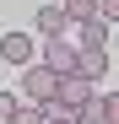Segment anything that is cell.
Returning <instances> with one entry per match:
<instances>
[{
    "mask_svg": "<svg viewBox=\"0 0 119 124\" xmlns=\"http://www.w3.org/2000/svg\"><path fill=\"white\" fill-rule=\"evenodd\" d=\"M76 59H81V49H70L65 38H49V49H43V65L54 76H76Z\"/></svg>",
    "mask_w": 119,
    "mask_h": 124,
    "instance_id": "1",
    "label": "cell"
},
{
    "mask_svg": "<svg viewBox=\"0 0 119 124\" xmlns=\"http://www.w3.org/2000/svg\"><path fill=\"white\" fill-rule=\"evenodd\" d=\"M22 86H27V97H33V102H49V97L60 92V76H54L49 65H33V70L22 76Z\"/></svg>",
    "mask_w": 119,
    "mask_h": 124,
    "instance_id": "2",
    "label": "cell"
},
{
    "mask_svg": "<svg viewBox=\"0 0 119 124\" xmlns=\"http://www.w3.org/2000/svg\"><path fill=\"white\" fill-rule=\"evenodd\" d=\"M54 97H60V102H70V108L81 113L97 92H92V81H87V76H60V92H54Z\"/></svg>",
    "mask_w": 119,
    "mask_h": 124,
    "instance_id": "3",
    "label": "cell"
},
{
    "mask_svg": "<svg viewBox=\"0 0 119 124\" xmlns=\"http://www.w3.org/2000/svg\"><path fill=\"white\" fill-rule=\"evenodd\" d=\"M33 22H38V32H43V38H60V32H65V22H70V16H65V6H43V11L33 16Z\"/></svg>",
    "mask_w": 119,
    "mask_h": 124,
    "instance_id": "4",
    "label": "cell"
},
{
    "mask_svg": "<svg viewBox=\"0 0 119 124\" xmlns=\"http://www.w3.org/2000/svg\"><path fill=\"white\" fill-rule=\"evenodd\" d=\"M103 70H108V43H103V49H81L76 76H87V81H92V76H103Z\"/></svg>",
    "mask_w": 119,
    "mask_h": 124,
    "instance_id": "5",
    "label": "cell"
},
{
    "mask_svg": "<svg viewBox=\"0 0 119 124\" xmlns=\"http://www.w3.org/2000/svg\"><path fill=\"white\" fill-rule=\"evenodd\" d=\"M0 54H6L11 65H22V59L33 54V38H27V32H6V38H0Z\"/></svg>",
    "mask_w": 119,
    "mask_h": 124,
    "instance_id": "6",
    "label": "cell"
},
{
    "mask_svg": "<svg viewBox=\"0 0 119 124\" xmlns=\"http://www.w3.org/2000/svg\"><path fill=\"white\" fill-rule=\"evenodd\" d=\"M103 38H108V22H103V16L81 22V49H103Z\"/></svg>",
    "mask_w": 119,
    "mask_h": 124,
    "instance_id": "7",
    "label": "cell"
},
{
    "mask_svg": "<svg viewBox=\"0 0 119 124\" xmlns=\"http://www.w3.org/2000/svg\"><path fill=\"white\" fill-rule=\"evenodd\" d=\"M65 16H70V22H92V16H97V0H65Z\"/></svg>",
    "mask_w": 119,
    "mask_h": 124,
    "instance_id": "8",
    "label": "cell"
},
{
    "mask_svg": "<svg viewBox=\"0 0 119 124\" xmlns=\"http://www.w3.org/2000/svg\"><path fill=\"white\" fill-rule=\"evenodd\" d=\"M97 113H103V124H119V92H103V97H97Z\"/></svg>",
    "mask_w": 119,
    "mask_h": 124,
    "instance_id": "9",
    "label": "cell"
},
{
    "mask_svg": "<svg viewBox=\"0 0 119 124\" xmlns=\"http://www.w3.org/2000/svg\"><path fill=\"white\" fill-rule=\"evenodd\" d=\"M16 124H49V113H43V102H38V108H16Z\"/></svg>",
    "mask_w": 119,
    "mask_h": 124,
    "instance_id": "10",
    "label": "cell"
},
{
    "mask_svg": "<svg viewBox=\"0 0 119 124\" xmlns=\"http://www.w3.org/2000/svg\"><path fill=\"white\" fill-rule=\"evenodd\" d=\"M0 124H16V97L0 92Z\"/></svg>",
    "mask_w": 119,
    "mask_h": 124,
    "instance_id": "11",
    "label": "cell"
},
{
    "mask_svg": "<svg viewBox=\"0 0 119 124\" xmlns=\"http://www.w3.org/2000/svg\"><path fill=\"white\" fill-rule=\"evenodd\" d=\"M97 16L103 22H119V0H97Z\"/></svg>",
    "mask_w": 119,
    "mask_h": 124,
    "instance_id": "12",
    "label": "cell"
}]
</instances>
